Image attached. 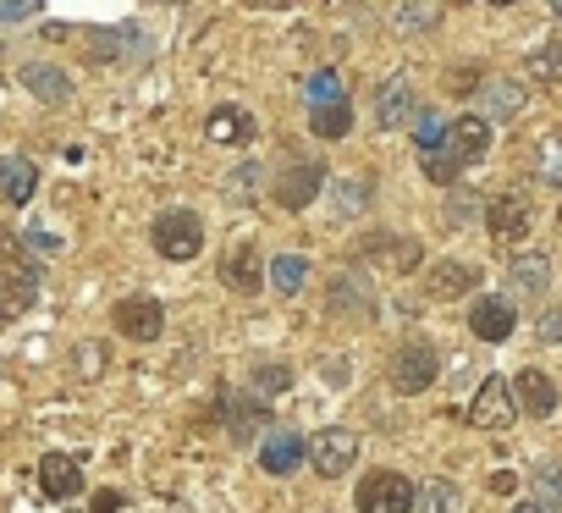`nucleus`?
Instances as JSON below:
<instances>
[{
    "label": "nucleus",
    "instance_id": "nucleus-1",
    "mask_svg": "<svg viewBox=\"0 0 562 513\" xmlns=\"http://www.w3.org/2000/svg\"><path fill=\"white\" fill-rule=\"evenodd\" d=\"M34 299H40V266L29 260V248L18 243V232L0 226V321L34 310Z\"/></svg>",
    "mask_w": 562,
    "mask_h": 513
},
{
    "label": "nucleus",
    "instance_id": "nucleus-2",
    "mask_svg": "<svg viewBox=\"0 0 562 513\" xmlns=\"http://www.w3.org/2000/svg\"><path fill=\"white\" fill-rule=\"evenodd\" d=\"M155 248L166 254V260H193V254L204 248V221L193 210H166L155 221Z\"/></svg>",
    "mask_w": 562,
    "mask_h": 513
},
{
    "label": "nucleus",
    "instance_id": "nucleus-3",
    "mask_svg": "<svg viewBox=\"0 0 562 513\" xmlns=\"http://www.w3.org/2000/svg\"><path fill=\"white\" fill-rule=\"evenodd\" d=\"M436 376H441V354H436L430 343H408V348L392 359V387H397L403 398L430 392V387H436Z\"/></svg>",
    "mask_w": 562,
    "mask_h": 513
},
{
    "label": "nucleus",
    "instance_id": "nucleus-4",
    "mask_svg": "<svg viewBox=\"0 0 562 513\" xmlns=\"http://www.w3.org/2000/svg\"><path fill=\"white\" fill-rule=\"evenodd\" d=\"M414 497H419V491H414L397 469H375V475H364V486H359V513H408Z\"/></svg>",
    "mask_w": 562,
    "mask_h": 513
},
{
    "label": "nucleus",
    "instance_id": "nucleus-5",
    "mask_svg": "<svg viewBox=\"0 0 562 513\" xmlns=\"http://www.w3.org/2000/svg\"><path fill=\"white\" fill-rule=\"evenodd\" d=\"M513 414H518L513 381L485 376V381H480V392H474V403H469V425H480V431H502V425H513Z\"/></svg>",
    "mask_w": 562,
    "mask_h": 513
},
{
    "label": "nucleus",
    "instance_id": "nucleus-6",
    "mask_svg": "<svg viewBox=\"0 0 562 513\" xmlns=\"http://www.w3.org/2000/svg\"><path fill=\"white\" fill-rule=\"evenodd\" d=\"M353 458H359V436L353 431H321L315 442H310V464L326 475V480H337V475H348L353 469Z\"/></svg>",
    "mask_w": 562,
    "mask_h": 513
},
{
    "label": "nucleus",
    "instance_id": "nucleus-7",
    "mask_svg": "<svg viewBox=\"0 0 562 513\" xmlns=\"http://www.w3.org/2000/svg\"><path fill=\"white\" fill-rule=\"evenodd\" d=\"M116 332L133 337V343H155L166 332V310L155 299H122L116 304Z\"/></svg>",
    "mask_w": 562,
    "mask_h": 513
},
{
    "label": "nucleus",
    "instance_id": "nucleus-8",
    "mask_svg": "<svg viewBox=\"0 0 562 513\" xmlns=\"http://www.w3.org/2000/svg\"><path fill=\"white\" fill-rule=\"evenodd\" d=\"M321 182H326V166H321V160L288 166V171L276 177V199H281V210H304V204L321 193Z\"/></svg>",
    "mask_w": 562,
    "mask_h": 513
},
{
    "label": "nucleus",
    "instance_id": "nucleus-9",
    "mask_svg": "<svg viewBox=\"0 0 562 513\" xmlns=\"http://www.w3.org/2000/svg\"><path fill=\"white\" fill-rule=\"evenodd\" d=\"M485 226H491V237H524L529 232V199L518 188L485 199Z\"/></svg>",
    "mask_w": 562,
    "mask_h": 513
},
{
    "label": "nucleus",
    "instance_id": "nucleus-10",
    "mask_svg": "<svg viewBox=\"0 0 562 513\" xmlns=\"http://www.w3.org/2000/svg\"><path fill=\"white\" fill-rule=\"evenodd\" d=\"M326 310L331 315H370L375 310V293H370V282H364V271H342V277H331V288H326Z\"/></svg>",
    "mask_w": 562,
    "mask_h": 513
},
{
    "label": "nucleus",
    "instance_id": "nucleus-11",
    "mask_svg": "<svg viewBox=\"0 0 562 513\" xmlns=\"http://www.w3.org/2000/svg\"><path fill=\"white\" fill-rule=\"evenodd\" d=\"M221 409H226V431L237 442H254L259 425H265V414H270V398H259V392H226Z\"/></svg>",
    "mask_w": 562,
    "mask_h": 513
},
{
    "label": "nucleus",
    "instance_id": "nucleus-12",
    "mask_svg": "<svg viewBox=\"0 0 562 513\" xmlns=\"http://www.w3.org/2000/svg\"><path fill=\"white\" fill-rule=\"evenodd\" d=\"M204 133H210V144H226V149H243L254 133H259V122L243 111V105H215L210 111V122H204Z\"/></svg>",
    "mask_w": 562,
    "mask_h": 513
},
{
    "label": "nucleus",
    "instance_id": "nucleus-13",
    "mask_svg": "<svg viewBox=\"0 0 562 513\" xmlns=\"http://www.w3.org/2000/svg\"><path fill=\"white\" fill-rule=\"evenodd\" d=\"M513 326H518V315H513V304L496 299V293L469 310V332H474L480 343H502V337H513Z\"/></svg>",
    "mask_w": 562,
    "mask_h": 513
},
{
    "label": "nucleus",
    "instance_id": "nucleus-14",
    "mask_svg": "<svg viewBox=\"0 0 562 513\" xmlns=\"http://www.w3.org/2000/svg\"><path fill=\"white\" fill-rule=\"evenodd\" d=\"M513 398H518V409L535 414V420L557 414V381L540 376V370H518V376H513Z\"/></svg>",
    "mask_w": 562,
    "mask_h": 513
},
{
    "label": "nucleus",
    "instance_id": "nucleus-15",
    "mask_svg": "<svg viewBox=\"0 0 562 513\" xmlns=\"http://www.w3.org/2000/svg\"><path fill=\"white\" fill-rule=\"evenodd\" d=\"M40 491L45 497H78L83 491V469H78V458H67V453H45L40 458Z\"/></svg>",
    "mask_w": 562,
    "mask_h": 513
},
{
    "label": "nucleus",
    "instance_id": "nucleus-16",
    "mask_svg": "<svg viewBox=\"0 0 562 513\" xmlns=\"http://www.w3.org/2000/svg\"><path fill=\"white\" fill-rule=\"evenodd\" d=\"M23 89H29L34 100H45V105H67V100H72V78H67L61 67H50V62H29V67H23Z\"/></svg>",
    "mask_w": 562,
    "mask_h": 513
},
{
    "label": "nucleus",
    "instance_id": "nucleus-17",
    "mask_svg": "<svg viewBox=\"0 0 562 513\" xmlns=\"http://www.w3.org/2000/svg\"><path fill=\"white\" fill-rule=\"evenodd\" d=\"M419 116V105H414V89L397 78V83H381L375 89V122L392 133V127H403V122H414Z\"/></svg>",
    "mask_w": 562,
    "mask_h": 513
},
{
    "label": "nucleus",
    "instance_id": "nucleus-18",
    "mask_svg": "<svg viewBox=\"0 0 562 513\" xmlns=\"http://www.w3.org/2000/svg\"><path fill=\"white\" fill-rule=\"evenodd\" d=\"M474 277H480V271H474L469 260H436L430 277H425V293H430V299H463V293L474 288Z\"/></svg>",
    "mask_w": 562,
    "mask_h": 513
},
{
    "label": "nucleus",
    "instance_id": "nucleus-19",
    "mask_svg": "<svg viewBox=\"0 0 562 513\" xmlns=\"http://www.w3.org/2000/svg\"><path fill=\"white\" fill-rule=\"evenodd\" d=\"M304 453H310V442L304 436H270V442H259V469L265 475H293L299 464H304Z\"/></svg>",
    "mask_w": 562,
    "mask_h": 513
},
{
    "label": "nucleus",
    "instance_id": "nucleus-20",
    "mask_svg": "<svg viewBox=\"0 0 562 513\" xmlns=\"http://www.w3.org/2000/svg\"><path fill=\"white\" fill-rule=\"evenodd\" d=\"M447 149L458 155V166L480 160V155L491 149V122H485V116H463V122H452V133H447Z\"/></svg>",
    "mask_w": 562,
    "mask_h": 513
},
{
    "label": "nucleus",
    "instance_id": "nucleus-21",
    "mask_svg": "<svg viewBox=\"0 0 562 513\" xmlns=\"http://www.w3.org/2000/svg\"><path fill=\"white\" fill-rule=\"evenodd\" d=\"M364 254L386 260L392 271H414V266H425V248H419L414 237H386V232H375V237H364Z\"/></svg>",
    "mask_w": 562,
    "mask_h": 513
},
{
    "label": "nucleus",
    "instance_id": "nucleus-22",
    "mask_svg": "<svg viewBox=\"0 0 562 513\" xmlns=\"http://www.w3.org/2000/svg\"><path fill=\"white\" fill-rule=\"evenodd\" d=\"M34 188H40L34 160H23V155H7V160H0V199H7V204H29Z\"/></svg>",
    "mask_w": 562,
    "mask_h": 513
},
{
    "label": "nucleus",
    "instance_id": "nucleus-23",
    "mask_svg": "<svg viewBox=\"0 0 562 513\" xmlns=\"http://www.w3.org/2000/svg\"><path fill=\"white\" fill-rule=\"evenodd\" d=\"M331 199H337V215H364L375 204V177L353 171V177H337L331 182Z\"/></svg>",
    "mask_w": 562,
    "mask_h": 513
},
{
    "label": "nucleus",
    "instance_id": "nucleus-24",
    "mask_svg": "<svg viewBox=\"0 0 562 513\" xmlns=\"http://www.w3.org/2000/svg\"><path fill=\"white\" fill-rule=\"evenodd\" d=\"M524 78L529 83H562V40H540L524 56Z\"/></svg>",
    "mask_w": 562,
    "mask_h": 513
},
{
    "label": "nucleus",
    "instance_id": "nucleus-25",
    "mask_svg": "<svg viewBox=\"0 0 562 513\" xmlns=\"http://www.w3.org/2000/svg\"><path fill=\"white\" fill-rule=\"evenodd\" d=\"M304 282H310V260H304V254H276V260H270V288L276 293L293 299Z\"/></svg>",
    "mask_w": 562,
    "mask_h": 513
},
{
    "label": "nucleus",
    "instance_id": "nucleus-26",
    "mask_svg": "<svg viewBox=\"0 0 562 513\" xmlns=\"http://www.w3.org/2000/svg\"><path fill=\"white\" fill-rule=\"evenodd\" d=\"M513 288L518 293H546L551 288V260L546 254H518L513 260Z\"/></svg>",
    "mask_w": 562,
    "mask_h": 513
},
{
    "label": "nucleus",
    "instance_id": "nucleus-27",
    "mask_svg": "<svg viewBox=\"0 0 562 513\" xmlns=\"http://www.w3.org/2000/svg\"><path fill=\"white\" fill-rule=\"evenodd\" d=\"M221 282L237 288V293H254V288H259V260H254L248 248H232L226 266H221Z\"/></svg>",
    "mask_w": 562,
    "mask_h": 513
},
{
    "label": "nucleus",
    "instance_id": "nucleus-28",
    "mask_svg": "<svg viewBox=\"0 0 562 513\" xmlns=\"http://www.w3.org/2000/svg\"><path fill=\"white\" fill-rule=\"evenodd\" d=\"M310 127H315L321 138H342V133H353V111H348V100L310 105Z\"/></svg>",
    "mask_w": 562,
    "mask_h": 513
},
{
    "label": "nucleus",
    "instance_id": "nucleus-29",
    "mask_svg": "<svg viewBox=\"0 0 562 513\" xmlns=\"http://www.w3.org/2000/svg\"><path fill=\"white\" fill-rule=\"evenodd\" d=\"M254 392L259 398H281V392H288L293 387V365H281V359H265V365H254Z\"/></svg>",
    "mask_w": 562,
    "mask_h": 513
},
{
    "label": "nucleus",
    "instance_id": "nucleus-30",
    "mask_svg": "<svg viewBox=\"0 0 562 513\" xmlns=\"http://www.w3.org/2000/svg\"><path fill=\"white\" fill-rule=\"evenodd\" d=\"M397 34H436V0H408V7L392 18Z\"/></svg>",
    "mask_w": 562,
    "mask_h": 513
},
{
    "label": "nucleus",
    "instance_id": "nucleus-31",
    "mask_svg": "<svg viewBox=\"0 0 562 513\" xmlns=\"http://www.w3.org/2000/svg\"><path fill=\"white\" fill-rule=\"evenodd\" d=\"M485 111H491V116H518V111H524V83H507V78L491 83V89H485Z\"/></svg>",
    "mask_w": 562,
    "mask_h": 513
},
{
    "label": "nucleus",
    "instance_id": "nucleus-32",
    "mask_svg": "<svg viewBox=\"0 0 562 513\" xmlns=\"http://www.w3.org/2000/svg\"><path fill=\"white\" fill-rule=\"evenodd\" d=\"M447 133H452V127H447L436 111H419V116H414V138H419V149H447Z\"/></svg>",
    "mask_w": 562,
    "mask_h": 513
},
{
    "label": "nucleus",
    "instance_id": "nucleus-33",
    "mask_svg": "<svg viewBox=\"0 0 562 513\" xmlns=\"http://www.w3.org/2000/svg\"><path fill=\"white\" fill-rule=\"evenodd\" d=\"M535 497H540L546 508H562V464H557V458L535 469Z\"/></svg>",
    "mask_w": 562,
    "mask_h": 513
},
{
    "label": "nucleus",
    "instance_id": "nucleus-34",
    "mask_svg": "<svg viewBox=\"0 0 562 513\" xmlns=\"http://www.w3.org/2000/svg\"><path fill=\"white\" fill-rule=\"evenodd\" d=\"M535 177L551 182V188H562V133H551V138L540 144V166H535Z\"/></svg>",
    "mask_w": 562,
    "mask_h": 513
},
{
    "label": "nucleus",
    "instance_id": "nucleus-35",
    "mask_svg": "<svg viewBox=\"0 0 562 513\" xmlns=\"http://www.w3.org/2000/svg\"><path fill=\"white\" fill-rule=\"evenodd\" d=\"M304 100H310V105H331V100H348V94H342V78H337V73H315V78L304 83Z\"/></svg>",
    "mask_w": 562,
    "mask_h": 513
},
{
    "label": "nucleus",
    "instance_id": "nucleus-36",
    "mask_svg": "<svg viewBox=\"0 0 562 513\" xmlns=\"http://www.w3.org/2000/svg\"><path fill=\"white\" fill-rule=\"evenodd\" d=\"M425 177L430 182H458V155L452 149H425Z\"/></svg>",
    "mask_w": 562,
    "mask_h": 513
},
{
    "label": "nucleus",
    "instance_id": "nucleus-37",
    "mask_svg": "<svg viewBox=\"0 0 562 513\" xmlns=\"http://www.w3.org/2000/svg\"><path fill=\"white\" fill-rule=\"evenodd\" d=\"M414 508H419V513H452V486H447V480H430V486L414 497Z\"/></svg>",
    "mask_w": 562,
    "mask_h": 513
},
{
    "label": "nucleus",
    "instance_id": "nucleus-38",
    "mask_svg": "<svg viewBox=\"0 0 562 513\" xmlns=\"http://www.w3.org/2000/svg\"><path fill=\"white\" fill-rule=\"evenodd\" d=\"M474 215H485L480 193H452V204H447V221H452V226H469Z\"/></svg>",
    "mask_w": 562,
    "mask_h": 513
},
{
    "label": "nucleus",
    "instance_id": "nucleus-39",
    "mask_svg": "<svg viewBox=\"0 0 562 513\" xmlns=\"http://www.w3.org/2000/svg\"><path fill=\"white\" fill-rule=\"evenodd\" d=\"M45 7V0H0V23H23Z\"/></svg>",
    "mask_w": 562,
    "mask_h": 513
},
{
    "label": "nucleus",
    "instance_id": "nucleus-40",
    "mask_svg": "<svg viewBox=\"0 0 562 513\" xmlns=\"http://www.w3.org/2000/svg\"><path fill=\"white\" fill-rule=\"evenodd\" d=\"M78 370H83V376H100V343H83V348H78Z\"/></svg>",
    "mask_w": 562,
    "mask_h": 513
},
{
    "label": "nucleus",
    "instance_id": "nucleus-41",
    "mask_svg": "<svg viewBox=\"0 0 562 513\" xmlns=\"http://www.w3.org/2000/svg\"><path fill=\"white\" fill-rule=\"evenodd\" d=\"M94 513H133V508L122 502V491H100L94 497Z\"/></svg>",
    "mask_w": 562,
    "mask_h": 513
},
{
    "label": "nucleus",
    "instance_id": "nucleus-42",
    "mask_svg": "<svg viewBox=\"0 0 562 513\" xmlns=\"http://www.w3.org/2000/svg\"><path fill=\"white\" fill-rule=\"evenodd\" d=\"M540 337H546V343H562V310H546V321H540Z\"/></svg>",
    "mask_w": 562,
    "mask_h": 513
},
{
    "label": "nucleus",
    "instance_id": "nucleus-43",
    "mask_svg": "<svg viewBox=\"0 0 562 513\" xmlns=\"http://www.w3.org/2000/svg\"><path fill=\"white\" fill-rule=\"evenodd\" d=\"M232 177H237V193H248L254 177H265V171H259V166H243V171H232Z\"/></svg>",
    "mask_w": 562,
    "mask_h": 513
},
{
    "label": "nucleus",
    "instance_id": "nucleus-44",
    "mask_svg": "<svg viewBox=\"0 0 562 513\" xmlns=\"http://www.w3.org/2000/svg\"><path fill=\"white\" fill-rule=\"evenodd\" d=\"M513 486H518V480H513V475H507V469H502V475H491V491H502V497H507V491H513Z\"/></svg>",
    "mask_w": 562,
    "mask_h": 513
},
{
    "label": "nucleus",
    "instance_id": "nucleus-45",
    "mask_svg": "<svg viewBox=\"0 0 562 513\" xmlns=\"http://www.w3.org/2000/svg\"><path fill=\"white\" fill-rule=\"evenodd\" d=\"M513 513H546V502H518Z\"/></svg>",
    "mask_w": 562,
    "mask_h": 513
},
{
    "label": "nucleus",
    "instance_id": "nucleus-46",
    "mask_svg": "<svg viewBox=\"0 0 562 513\" xmlns=\"http://www.w3.org/2000/svg\"><path fill=\"white\" fill-rule=\"evenodd\" d=\"M254 7H293V0H254Z\"/></svg>",
    "mask_w": 562,
    "mask_h": 513
},
{
    "label": "nucleus",
    "instance_id": "nucleus-47",
    "mask_svg": "<svg viewBox=\"0 0 562 513\" xmlns=\"http://www.w3.org/2000/svg\"><path fill=\"white\" fill-rule=\"evenodd\" d=\"M551 12H557V18H562V0H551Z\"/></svg>",
    "mask_w": 562,
    "mask_h": 513
},
{
    "label": "nucleus",
    "instance_id": "nucleus-48",
    "mask_svg": "<svg viewBox=\"0 0 562 513\" xmlns=\"http://www.w3.org/2000/svg\"><path fill=\"white\" fill-rule=\"evenodd\" d=\"M491 7H513V0H491Z\"/></svg>",
    "mask_w": 562,
    "mask_h": 513
}]
</instances>
